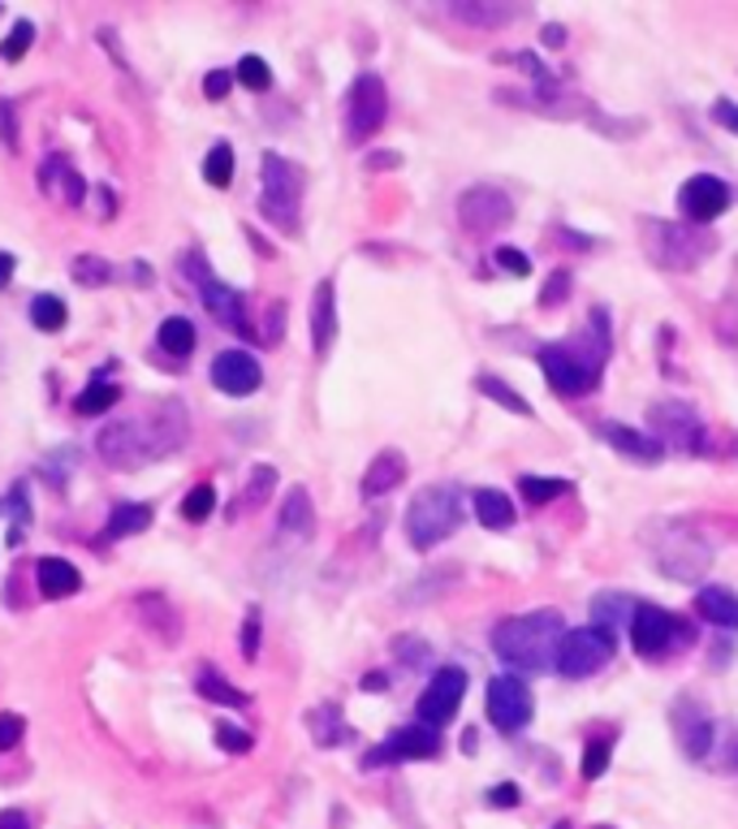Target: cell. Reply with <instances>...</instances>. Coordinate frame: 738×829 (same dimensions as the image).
<instances>
[{"instance_id":"obj_20","label":"cell","mask_w":738,"mask_h":829,"mask_svg":"<svg viewBox=\"0 0 738 829\" xmlns=\"http://www.w3.org/2000/svg\"><path fill=\"white\" fill-rule=\"evenodd\" d=\"M596 432L622 454V459H631V463H643V466H656L661 459H665V445L656 441V437H648V432H635V428H627V423H596Z\"/></svg>"},{"instance_id":"obj_52","label":"cell","mask_w":738,"mask_h":829,"mask_svg":"<svg viewBox=\"0 0 738 829\" xmlns=\"http://www.w3.org/2000/svg\"><path fill=\"white\" fill-rule=\"evenodd\" d=\"M496 263L505 272H514V277H532V259L523 256V251H514V247H496Z\"/></svg>"},{"instance_id":"obj_59","label":"cell","mask_w":738,"mask_h":829,"mask_svg":"<svg viewBox=\"0 0 738 829\" xmlns=\"http://www.w3.org/2000/svg\"><path fill=\"white\" fill-rule=\"evenodd\" d=\"M402 164V155L397 152H376L372 160H367V169H397Z\"/></svg>"},{"instance_id":"obj_56","label":"cell","mask_w":738,"mask_h":829,"mask_svg":"<svg viewBox=\"0 0 738 829\" xmlns=\"http://www.w3.org/2000/svg\"><path fill=\"white\" fill-rule=\"evenodd\" d=\"M0 829H31V817L22 808H4L0 812Z\"/></svg>"},{"instance_id":"obj_12","label":"cell","mask_w":738,"mask_h":829,"mask_svg":"<svg viewBox=\"0 0 738 829\" xmlns=\"http://www.w3.org/2000/svg\"><path fill=\"white\" fill-rule=\"evenodd\" d=\"M674 639H683V644L691 639V631L683 626L678 614H670V610H661V605H648V601L635 605V614H631V644H635L640 657L665 653Z\"/></svg>"},{"instance_id":"obj_45","label":"cell","mask_w":738,"mask_h":829,"mask_svg":"<svg viewBox=\"0 0 738 829\" xmlns=\"http://www.w3.org/2000/svg\"><path fill=\"white\" fill-rule=\"evenodd\" d=\"M259 631H264V614L250 605V610H246V618H243V657H246V661H255V657H259Z\"/></svg>"},{"instance_id":"obj_43","label":"cell","mask_w":738,"mask_h":829,"mask_svg":"<svg viewBox=\"0 0 738 829\" xmlns=\"http://www.w3.org/2000/svg\"><path fill=\"white\" fill-rule=\"evenodd\" d=\"M212 510H216V488H212V484H195V488L186 493V502H182V518H186V523H203Z\"/></svg>"},{"instance_id":"obj_9","label":"cell","mask_w":738,"mask_h":829,"mask_svg":"<svg viewBox=\"0 0 738 829\" xmlns=\"http://www.w3.org/2000/svg\"><path fill=\"white\" fill-rule=\"evenodd\" d=\"M186 268H191V281H195V290H199V299H203V308L216 315V324H225L229 333H238V337H255L250 333V320H246V299L234 290V286H225L207 263L199 256L186 259Z\"/></svg>"},{"instance_id":"obj_6","label":"cell","mask_w":738,"mask_h":829,"mask_svg":"<svg viewBox=\"0 0 738 829\" xmlns=\"http://www.w3.org/2000/svg\"><path fill=\"white\" fill-rule=\"evenodd\" d=\"M259 169H264V195H259V212H264V216H268L277 229L295 234V229H298V207H302V169H298V164H290L286 155H277V152H264Z\"/></svg>"},{"instance_id":"obj_18","label":"cell","mask_w":738,"mask_h":829,"mask_svg":"<svg viewBox=\"0 0 738 829\" xmlns=\"http://www.w3.org/2000/svg\"><path fill=\"white\" fill-rule=\"evenodd\" d=\"M708 562H713L708 545H704V540H695L691 531H674V536H670V545L656 553V567H661V574H670V579H687V583H695V579L708 570Z\"/></svg>"},{"instance_id":"obj_11","label":"cell","mask_w":738,"mask_h":829,"mask_svg":"<svg viewBox=\"0 0 738 829\" xmlns=\"http://www.w3.org/2000/svg\"><path fill=\"white\" fill-rule=\"evenodd\" d=\"M489 722L501 734H518L523 725L532 722V691L518 674H496L489 678Z\"/></svg>"},{"instance_id":"obj_46","label":"cell","mask_w":738,"mask_h":829,"mask_svg":"<svg viewBox=\"0 0 738 829\" xmlns=\"http://www.w3.org/2000/svg\"><path fill=\"white\" fill-rule=\"evenodd\" d=\"M394 653H402V661H406L410 670H419V666H424V657H432V648H428L424 639H410V635H397Z\"/></svg>"},{"instance_id":"obj_19","label":"cell","mask_w":738,"mask_h":829,"mask_svg":"<svg viewBox=\"0 0 738 829\" xmlns=\"http://www.w3.org/2000/svg\"><path fill=\"white\" fill-rule=\"evenodd\" d=\"M212 385L229 398H250L264 385V367L246 351H225V355L212 359Z\"/></svg>"},{"instance_id":"obj_21","label":"cell","mask_w":738,"mask_h":829,"mask_svg":"<svg viewBox=\"0 0 738 829\" xmlns=\"http://www.w3.org/2000/svg\"><path fill=\"white\" fill-rule=\"evenodd\" d=\"M333 337H338V290H333V281H320L315 299H311V346H315V355H329Z\"/></svg>"},{"instance_id":"obj_47","label":"cell","mask_w":738,"mask_h":829,"mask_svg":"<svg viewBox=\"0 0 738 829\" xmlns=\"http://www.w3.org/2000/svg\"><path fill=\"white\" fill-rule=\"evenodd\" d=\"M566 294H570V272H566V268H557V272L548 277V286L541 290V308H557Z\"/></svg>"},{"instance_id":"obj_48","label":"cell","mask_w":738,"mask_h":829,"mask_svg":"<svg viewBox=\"0 0 738 829\" xmlns=\"http://www.w3.org/2000/svg\"><path fill=\"white\" fill-rule=\"evenodd\" d=\"M22 734H26V722L18 713H0V752H13L22 743Z\"/></svg>"},{"instance_id":"obj_24","label":"cell","mask_w":738,"mask_h":829,"mask_svg":"<svg viewBox=\"0 0 738 829\" xmlns=\"http://www.w3.org/2000/svg\"><path fill=\"white\" fill-rule=\"evenodd\" d=\"M695 610H699V618L721 626V631H738V592L730 588H699Z\"/></svg>"},{"instance_id":"obj_49","label":"cell","mask_w":738,"mask_h":829,"mask_svg":"<svg viewBox=\"0 0 738 829\" xmlns=\"http://www.w3.org/2000/svg\"><path fill=\"white\" fill-rule=\"evenodd\" d=\"M216 743H221V752H250V734L229 722L216 725Z\"/></svg>"},{"instance_id":"obj_30","label":"cell","mask_w":738,"mask_h":829,"mask_svg":"<svg viewBox=\"0 0 738 829\" xmlns=\"http://www.w3.org/2000/svg\"><path fill=\"white\" fill-rule=\"evenodd\" d=\"M156 342H160V351H164V355L186 359V355L195 351V324H191V320H182V315H169V320L160 324Z\"/></svg>"},{"instance_id":"obj_34","label":"cell","mask_w":738,"mask_h":829,"mask_svg":"<svg viewBox=\"0 0 738 829\" xmlns=\"http://www.w3.org/2000/svg\"><path fill=\"white\" fill-rule=\"evenodd\" d=\"M518 493L527 497V506H548L557 497L570 493V480H557V475H518Z\"/></svg>"},{"instance_id":"obj_31","label":"cell","mask_w":738,"mask_h":829,"mask_svg":"<svg viewBox=\"0 0 738 829\" xmlns=\"http://www.w3.org/2000/svg\"><path fill=\"white\" fill-rule=\"evenodd\" d=\"M307 722H311V739H315L320 747H338V743L350 739V730H345V718H342L338 704H320Z\"/></svg>"},{"instance_id":"obj_44","label":"cell","mask_w":738,"mask_h":829,"mask_svg":"<svg viewBox=\"0 0 738 829\" xmlns=\"http://www.w3.org/2000/svg\"><path fill=\"white\" fill-rule=\"evenodd\" d=\"M31 44H35V26H31L26 18H18V22H13V31H9V40L0 44V56H4V61H22Z\"/></svg>"},{"instance_id":"obj_4","label":"cell","mask_w":738,"mask_h":829,"mask_svg":"<svg viewBox=\"0 0 738 829\" xmlns=\"http://www.w3.org/2000/svg\"><path fill=\"white\" fill-rule=\"evenodd\" d=\"M458 527H462V493L453 484H428L424 493L410 497V506H406V540L419 553L445 545Z\"/></svg>"},{"instance_id":"obj_1","label":"cell","mask_w":738,"mask_h":829,"mask_svg":"<svg viewBox=\"0 0 738 829\" xmlns=\"http://www.w3.org/2000/svg\"><path fill=\"white\" fill-rule=\"evenodd\" d=\"M186 445V415L182 402H169L160 415L151 419H113L104 423L96 437L99 459L113 466V471H139L151 459H164V454H178Z\"/></svg>"},{"instance_id":"obj_13","label":"cell","mask_w":738,"mask_h":829,"mask_svg":"<svg viewBox=\"0 0 738 829\" xmlns=\"http://www.w3.org/2000/svg\"><path fill=\"white\" fill-rule=\"evenodd\" d=\"M458 220L471 234H496L514 220V200L496 186H471L458 195Z\"/></svg>"},{"instance_id":"obj_38","label":"cell","mask_w":738,"mask_h":829,"mask_svg":"<svg viewBox=\"0 0 738 829\" xmlns=\"http://www.w3.org/2000/svg\"><path fill=\"white\" fill-rule=\"evenodd\" d=\"M195 687H199V696H203V700H216V704H234V709H243V704H246L243 691H238V687H229V682H225L221 674L212 670V666H203V670H199Z\"/></svg>"},{"instance_id":"obj_50","label":"cell","mask_w":738,"mask_h":829,"mask_svg":"<svg viewBox=\"0 0 738 829\" xmlns=\"http://www.w3.org/2000/svg\"><path fill=\"white\" fill-rule=\"evenodd\" d=\"M234 83H238V78H234V69H212V74L203 78V96H207V100H225Z\"/></svg>"},{"instance_id":"obj_32","label":"cell","mask_w":738,"mask_h":829,"mask_svg":"<svg viewBox=\"0 0 738 829\" xmlns=\"http://www.w3.org/2000/svg\"><path fill=\"white\" fill-rule=\"evenodd\" d=\"M475 389H480L484 398H492L496 407H505L510 415H523V419H527V415H536V411H532V402H527L523 394H514V389H510L501 376H492V372H480V376H475Z\"/></svg>"},{"instance_id":"obj_55","label":"cell","mask_w":738,"mask_h":829,"mask_svg":"<svg viewBox=\"0 0 738 829\" xmlns=\"http://www.w3.org/2000/svg\"><path fill=\"white\" fill-rule=\"evenodd\" d=\"M713 121L726 126L730 134H738V104L735 100H717L713 104Z\"/></svg>"},{"instance_id":"obj_25","label":"cell","mask_w":738,"mask_h":829,"mask_svg":"<svg viewBox=\"0 0 738 829\" xmlns=\"http://www.w3.org/2000/svg\"><path fill=\"white\" fill-rule=\"evenodd\" d=\"M35 574H40V592H44L49 601H61V596H74V592L83 588V574L69 567L65 558H40V567H35Z\"/></svg>"},{"instance_id":"obj_8","label":"cell","mask_w":738,"mask_h":829,"mask_svg":"<svg viewBox=\"0 0 738 829\" xmlns=\"http://www.w3.org/2000/svg\"><path fill=\"white\" fill-rule=\"evenodd\" d=\"M389 117V91L381 83V74L363 69L354 83H350V96H345V134L350 143H363L372 139Z\"/></svg>"},{"instance_id":"obj_14","label":"cell","mask_w":738,"mask_h":829,"mask_svg":"<svg viewBox=\"0 0 738 829\" xmlns=\"http://www.w3.org/2000/svg\"><path fill=\"white\" fill-rule=\"evenodd\" d=\"M441 752V730L428 722L419 725H402L397 734H389L381 747L367 752V769H381V765H397V761H428Z\"/></svg>"},{"instance_id":"obj_33","label":"cell","mask_w":738,"mask_h":829,"mask_svg":"<svg viewBox=\"0 0 738 829\" xmlns=\"http://www.w3.org/2000/svg\"><path fill=\"white\" fill-rule=\"evenodd\" d=\"M139 614H143L151 631H160L164 639H178V635H182V626H178V610H173V605H169L160 592L139 596Z\"/></svg>"},{"instance_id":"obj_2","label":"cell","mask_w":738,"mask_h":829,"mask_svg":"<svg viewBox=\"0 0 738 829\" xmlns=\"http://www.w3.org/2000/svg\"><path fill=\"white\" fill-rule=\"evenodd\" d=\"M536 359H541L544 376H548V385H553L557 398H584V394H591L600 385V367L609 359V315H605V308L591 311L588 337H579V342H553V346H544Z\"/></svg>"},{"instance_id":"obj_16","label":"cell","mask_w":738,"mask_h":829,"mask_svg":"<svg viewBox=\"0 0 738 829\" xmlns=\"http://www.w3.org/2000/svg\"><path fill=\"white\" fill-rule=\"evenodd\" d=\"M462 696H467V674L458 670V666L437 670L432 678H428V691L419 696V722H428V725L441 730V725L458 713Z\"/></svg>"},{"instance_id":"obj_35","label":"cell","mask_w":738,"mask_h":829,"mask_svg":"<svg viewBox=\"0 0 738 829\" xmlns=\"http://www.w3.org/2000/svg\"><path fill=\"white\" fill-rule=\"evenodd\" d=\"M117 402H121V389H117L113 380H99L96 376V380L74 398V411L78 415H108Z\"/></svg>"},{"instance_id":"obj_23","label":"cell","mask_w":738,"mask_h":829,"mask_svg":"<svg viewBox=\"0 0 738 829\" xmlns=\"http://www.w3.org/2000/svg\"><path fill=\"white\" fill-rule=\"evenodd\" d=\"M272 484H277V466H272V463L250 466V475H246L243 497H234V506H229V518L238 523V518H243V515H250V510H264V502L272 497Z\"/></svg>"},{"instance_id":"obj_54","label":"cell","mask_w":738,"mask_h":829,"mask_svg":"<svg viewBox=\"0 0 738 829\" xmlns=\"http://www.w3.org/2000/svg\"><path fill=\"white\" fill-rule=\"evenodd\" d=\"M518 799H523V790L514 782H501L489 790V808H518Z\"/></svg>"},{"instance_id":"obj_27","label":"cell","mask_w":738,"mask_h":829,"mask_svg":"<svg viewBox=\"0 0 738 829\" xmlns=\"http://www.w3.org/2000/svg\"><path fill=\"white\" fill-rule=\"evenodd\" d=\"M471 506H475V518H480L489 531L514 527V502H510L505 493H496V488H480V493L471 497Z\"/></svg>"},{"instance_id":"obj_61","label":"cell","mask_w":738,"mask_h":829,"mask_svg":"<svg viewBox=\"0 0 738 829\" xmlns=\"http://www.w3.org/2000/svg\"><path fill=\"white\" fill-rule=\"evenodd\" d=\"M726 769H738V734L726 743Z\"/></svg>"},{"instance_id":"obj_57","label":"cell","mask_w":738,"mask_h":829,"mask_svg":"<svg viewBox=\"0 0 738 829\" xmlns=\"http://www.w3.org/2000/svg\"><path fill=\"white\" fill-rule=\"evenodd\" d=\"M514 61H518V65H523V69H527V74H532L536 83H548V74H544V65H541V61H536V56H532V52H518Z\"/></svg>"},{"instance_id":"obj_62","label":"cell","mask_w":738,"mask_h":829,"mask_svg":"<svg viewBox=\"0 0 738 829\" xmlns=\"http://www.w3.org/2000/svg\"><path fill=\"white\" fill-rule=\"evenodd\" d=\"M363 687H367V691H381V687H385V674H367Z\"/></svg>"},{"instance_id":"obj_37","label":"cell","mask_w":738,"mask_h":829,"mask_svg":"<svg viewBox=\"0 0 738 829\" xmlns=\"http://www.w3.org/2000/svg\"><path fill=\"white\" fill-rule=\"evenodd\" d=\"M65 320H69V308H65L56 294H35V299H31V324H35L40 333H61Z\"/></svg>"},{"instance_id":"obj_17","label":"cell","mask_w":738,"mask_h":829,"mask_svg":"<svg viewBox=\"0 0 738 829\" xmlns=\"http://www.w3.org/2000/svg\"><path fill=\"white\" fill-rule=\"evenodd\" d=\"M670 722H674V734H678V747L687 752L695 765H704L708 752H713V722H708L704 704H695L691 696H683V700L670 709Z\"/></svg>"},{"instance_id":"obj_60","label":"cell","mask_w":738,"mask_h":829,"mask_svg":"<svg viewBox=\"0 0 738 829\" xmlns=\"http://www.w3.org/2000/svg\"><path fill=\"white\" fill-rule=\"evenodd\" d=\"M13 268H18V263H13V256H9V251H0V290L13 281Z\"/></svg>"},{"instance_id":"obj_29","label":"cell","mask_w":738,"mask_h":829,"mask_svg":"<svg viewBox=\"0 0 738 829\" xmlns=\"http://www.w3.org/2000/svg\"><path fill=\"white\" fill-rule=\"evenodd\" d=\"M148 527H151V506H143V502H121V506L108 515L104 536H108V540H126V536H139V531H148Z\"/></svg>"},{"instance_id":"obj_40","label":"cell","mask_w":738,"mask_h":829,"mask_svg":"<svg viewBox=\"0 0 738 829\" xmlns=\"http://www.w3.org/2000/svg\"><path fill=\"white\" fill-rule=\"evenodd\" d=\"M69 272H74V281L87 286V290H96V286H108V281H113V263L99 259V256H78Z\"/></svg>"},{"instance_id":"obj_51","label":"cell","mask_w":738,"mask_h":829,"mask_svg":"<svg viewBox=\"0 0 738 829\" xmlns=\"http://www.w3.org/2000/svg\"><path fill=\"white\" fill-rule=\"evenodd\" d=\"M0 143L9 152H18V112H13V100H0Z\"/></svg>"},{"instance_id":"obj_53","label":"cell","mask_w":738,"mask_h":829,"mask_svg":"<svg viewBox=\"0 0 738 829\" xmlns=\"http://www.w3.org/2000/svg\"><path fill=\"white\" fill-rule=\"evenodd\" d=\"M61 195H65V204L69 207H78L83 204V177L61 160Z\"/></svg>"},{"instance_id":"obj_5","label":"cell","mask_w":738,"mask_h":829,"mask_svg":"<svg viewBox=\"0 0 738 829\" xmlns=\"http://www.w3.org/2000/svg\"><path fill=\"white\" fill-rule=\"evenodd\" d=\"M643 238H648L643 247H648L652 263H661L670 272H691L717 251V243L687 220H643Z\"/></svg>"},{"instance_id":"obj_41","label":"cell","mask_w":738,"mask_h":829,"mask_svg":"<svg viewBox=\"0 0 738 829\" xmlns=\"http://www.w3.org/2000/svg\"><path fill=\"white\" fill-rule=\"evenodd\" d=\"M234 78H238L243 87H250V91H268V87H272V69H268L264 56H243L238 69H234Z\"/></svg>"},{"instance_id":"obj_64","label":"cell","mask_w":738,"mask_h":829,"mask_svg":"<svg viewBox=\"0 0 738 829\" xmlns=\"http://www.w3.org/2000/svg\"><path fill=\"white\" fill-rule=\"evenodd\" d=\"M596 829H613V826H596Z\"/></svg>"},{"instance_id":"obj_36","label":"cell","mask_w":738,"mask_h":829,"mask_svg":"<svg viewBox=\"0 0 738 829\" xmlns=\"http://www.w3.org/2000/svg\"><path fill=\"white\" fill-rule=\"evenodd\" d=\"M631 614H635V605H631L627 596H618V592H600V596L591 601V622L605 626L609 635H613L618 622H631Z\"/></svg>"},{"instance_id":"obj_26","label":"cell","mask_w":738,"mask_h":829,"mask_svg":"<svg viewBox=\"0 0 738 829\" xmlns=\"http://www.w3.org/2000/svg\"><path fill=\"white\" fill-rule=\"evenodd\" d=\"M449 13H453L458 22H471V26H492V31L518 18V9L496 4V0H453V4H449Z\"/></svg>"},{"instance_id":"obj_10","label":"cell","mask_w":738,"mask_h":829,"mask_svg":"<svg viewBox=\"0 0 738 829\" xmlns=\"http://www.w3.org/2000/svg\"><path fill=\"white\" fill-rule=\"evenodd\" d=\"M652 428H661V445H674V450H687V454H704L708 450V432H704V419L691 402H652Z\"/></svg>"},{"instance_id":"obj_63","label":"cell","mask_w":738,"mask_h":829,"mask_svg":"<svg viewBox=\"0 0 738 829\" xmlns=\"http://www.w3.org/2000/svg\"><path fill=\"white\" fill-rule=\"evenodd\" d=\"M553 829H570V826H566V821H561V826H553Z\"/></svg>"},{"instance_id":"obj_7","label":"cell","mask_w":738,"mask_h":829,"mask_svg":"<svg viewBox=\"0 0 738 829\" xmlns=\"http://www.w3.org/2000/svg\"><path fill=\"white\" fill-rule=\"evenodd\" d=\"M609 657H613V635L605 626H575L561 635L553 670L561 678H591L609 666Z\"/></svg>"},{"instance_id":"obj_42","label":"cell","mask_w":738,"mask_h":829,"mask_svg":"<svg viewBox=\"0 0 738 829\" xmlns=\"http://www.w3.org/2000/svg\"><path fill=\"white\" fill-rule=\"evenodd\" d=\"M609 756H613V734H605V739H591L588 752H584V782H596V777H605V769H609Z\"/></svg>"},{"instance_id":"obj_28","label":"cell","mask_w":738,"mask_h":829,"mask_svg":"<svg viewBox=\"0 0 738 829\" xmlns=\"http://www.w3.org/2000/svg\"><path fill=\"white\" fill-rule=\"evenodd\" d=\"M281 531H286V536H302V540L315 531V506H311V497H307L302 484L290 488V497H286V506H281Z\"/></svg>"},{"instance_id":"obj_3","label":"cell","mask_w":738,"mask_h":829,"mask_svg":"<svg viewBox=\"0 0 738 829\" xmlns=\"http://www.w3.org/2000/svg\"><path fill=\"white\" fill-rule=\"evenodd\" d=\"M561 614L557 610H536V614H518L492 626V648L505 666L527 674L553 670L557 661V644H561Z\"/></svg>"},{"instance_id":"obj_15","label":"cell","mask_w":738,"mask_h":829,"mask_svg":"<svg viewBox=\"0 0 738 829\" xmlns=\"http://www.w3.org/2000/svg\"><path fill=\"white\" fill-rule=\"evenodd\" d=\"M726 207H730V186L713 173H695L678 191V212L687 225H713Z\"/></svg>"},{"instance_id":"obj_22","label":"cell","mask_w":738,"mask_h":829,"mask_svg":"<svg viewBox=\"0 0 738 829\" xmlns=\"http://www.w3.org/2000/svg\"><path fill=\"white\" fill-rule=\"evenodd\" d=\"M406 480V454L402 450H381L376 459H372V466L363 471V497L367 502H376V497H385V493H394L397 484Z\"/></svg>"},{"instance_id":"obj_58","label":"cell","mask_w":738,"mask_h":829,"mask_svg":"<svg viewBox=\"0 0 738 829\" xmlns=\"http://www.w3.org/2000/svg\"><path fill=\"white\" fill-rule=\"evenodd\" d=\"M544 44H548V49H561V44H566V26L548 22V26H544Z\"/></svg>"},{"instance_id":"obj_39","label":"cell","mask_w":738,"mask_h":829,"mask_svg":"<svg viewBox=\"0 0 738 829\" xmlns=\"http://www.w3.org/2000/svg\"><path fill=\"white\" fill-rule=\"evenodd\" d=\"M203 177L212 186H229L234 182V148L229 143H216L212 152L203 155Z\"/></svg>"}]
</instances>
